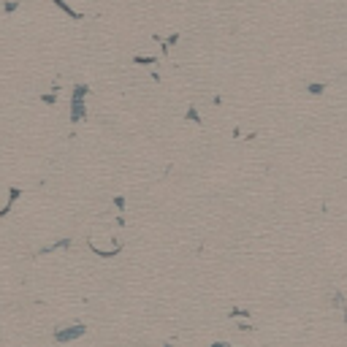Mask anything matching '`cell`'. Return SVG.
I'll use <instances>...</instances> for the list:
<instances>
[{
  "label": "cell",
  "instance_id": "3957f363",
  "mask_svg": "<svg viewBox=\"0 0 347 347\" xmlns=\"http://www.w3.org/2000/svg\"><path fill=\"white\" fill-rule=\"evenodd\" d=\"M54 6H57V9H62V11H65V14H68V17H71V19H82V14H79V11H74V9H71V6L65 3V0H54Z\"/></svg>",
  "mask_w": 347,
  "mask_h": 347
},
{
  "label": "cell",
  "instance_id": "6da1fadb",
  "mask_svg": "<svg viewBox=\"0 0 347 347\" xmlns=\"http://www.w3.org/2000/svg\"><path fill=\"white\" fill-rule=\"evenodd\" d=\"M87 92H90V90H87L84 84H76L74 98H71V122H82V120H84V114H87V109H84Z\"/></svg>",
  "mask_w": 347,
  "mask_h": 347
},
{
  "label": "cell",
  "instance_id": "277c9868",
  "mask_svg": "<svg viewBox=\"0 0 347 347\" xmlns=\"http://www.w3.org/2000/svg\"><path fill=\"white\" fill-rule=\"evenodd\" d=\"M19 195H22V190H19V187H11V190H9V206H6L3 212H0V217H6V215H9V209H11V203H14V201H17V198H19Z\"/></svg>",
  "mask_w": 347,
  "mask_h": 347
},
{
  "label": "cell",
  "instance_id": "8992f818",
  "mask_svg": "<svg viewBox=\"0 0 347 347\" xmlns=\"http://www.w3.org/2000/svg\"><path fill=\"white\" fill-rule=\"evenodd\" d=\"M54 100H57V95H52V92H49V95H44V103H46V106H52Z\"/></svg>",
  "mask_w": 347,
  "mask_h": 347
},
{
  "label": "cell",
  "instance_id": "ba28073f",
  "mask_svg": "<svg viewBox=\"0 0 347 347\" xmlns=\"http://www.w3.org/2000/svg\"><path fill=\"white\" fill-rule=\"evenodd\" d=\"M212 347H228L225 342H215V344H212Z\"/></svg>",
  "mask_w": 347,
  "mask_h": 347
},
{
  "label": "cell",
  "instance_id": "52a82bcc",
  "mask_svg": "<svg viewBox=\"0 0 347 347\" xmlns=\"http://www.w3.org/2000/svg\"><path fill=\"white\" fill-rule=\"evenodd\" d=\"M309 92H315V95H318V92H323V84H312Z\"/></svg>",
  "mask_w": 347,
  "mask_h": 347
},
{
  "label": "cell",
  "instance_id": "5b68a950",
  "mask_svg": "<svg viewBox=\"0 0 347 347\" xmlns=\"http://www.w3.org/2000/svg\"><path fill=\"white\" fill-rule=\"evenodd\" d=\"M17 9H19L17 0H11V3H6V6H3V11H6V14H11V11H17Z\"/></svg>",
  "mask_w": 347,
  "mask_h": 347
},
{
  "label": "cell",
  "instance_id": "7a4b0ae2",
  "mask_svg": "<svg viewBox=\"0 0 347 347\" xmlns=\"http://www.w3.org/2000/svg\"><path fill=\"white\" fill-rule=\"evenodd\" d=\"M84 334H87V326H82V323H76V326H68V328L54 331V342L65 344V342H74V339L84 336Z\"/></svg>",
  "mask_w": 347,
  "mask_h": 347
}]
</instances>
